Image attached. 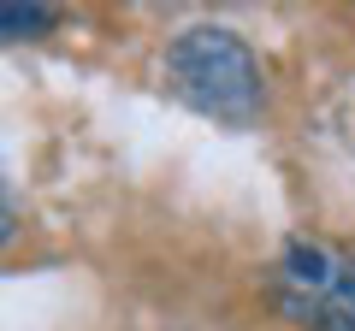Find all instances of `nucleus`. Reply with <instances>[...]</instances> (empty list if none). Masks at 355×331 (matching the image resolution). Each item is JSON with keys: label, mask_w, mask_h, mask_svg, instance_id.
<instances>
[{"label": "nucleus", "mask_w": 355, "mask_h": 331, "mask_svg": "<svg viewBox=\"0 0 355 331\" xmlns=\"http://www.w3.org/2000/svg\"><path fill=\"white\" fill-rule=\"evenodd\" d=\"M166 89L214 125L249 130L266 113V71L254 48L225 24H190L166 48Z\"/></svg>", "instance_id": "obj_1"}, {"label": "nucleus", "mask_w": 355, "mask_h": 331, "mask_svg": "<svg viewBox=\"0 0 355 331\" xmlns=\"http://www.w3.org/2000/svg\"><path fill=\"white\" fill-rule=\"evenodd\" d=\"M266 302L296 331H355V249L291 237L266 267Z\"/></svg>", "instance_id": "obj_2"}, {"label": "nucleus", "mask_w": 355, "mask_h": 331, "mask_svg": "<svg viewBox=\"0 0 355 331\" xmlns=\"http://www.w3.org/2000/svg\"><path fill=\"white\" fill-rule=\"evenodd\" d=\"M48 30H60V6H18V0L0 6V36L6 42H36Z\"/></svg>", "instance_id": "obj_3"}]
</instances>
